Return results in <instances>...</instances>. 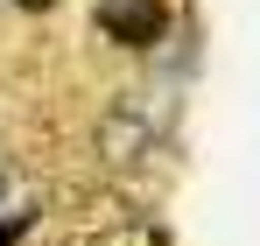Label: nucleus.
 <instances>
[{"instance_id": "f257e3e1", "label": "nucleus", "mask_w": 260, "mask_h": 246, "mask_svg": "<svg viewBox=\"0 0 260 246\" xmlns=\"http://www.w3.org/2000/svg\"><path fill=\"white\" fill-rule=\"evenodd\" d=\"M162 127H169V106H162L155 91H120V99L99 113V127H91V148H99L106 169H134V162L155 155Z\"/></svg>"}, {"instance_id": "f03ea898", "label": "nucleus", "mask_w": 260, "mask_h": 246, "mask_svg": "<svg viewBox=\"0 0 260 246\" xmlns=\"http://www.w3.org/2000/svg\"><path fill=\"white\" fill-rule=\"evenodd\" d=\"M99 28L127 49H155L162 42V0H99Z\"/></svg>"}, {"instance_id": "7ed1b4c3", "label": "nucleus", "mask_w": 260, "mask_h": 246, "mask_svg": "<svg viewBox=\"0 0 260 246\" xmlns=\"http://www.w3.org/2000/svg\"><path fill=\"white\" fill-rule=\"evenodd\" d=\"M71 246H169L155 225H99V232H85V239H71Z\"/></svg>"}]
</instances>
